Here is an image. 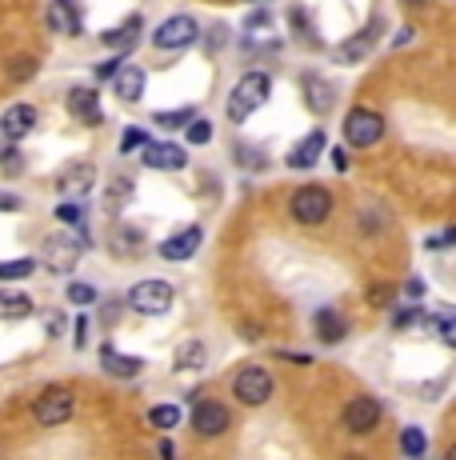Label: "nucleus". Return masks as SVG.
I'll use <instances>...</instances> for the list:
<instances>
[{
    "label": "nucleus",
    "instance_id": "13",
    "mask_svg": "<svg viewBox=\"0 0 456 460\" xmlns=\"http://www.w3.org/2000/svg\"><path fill=\"white\" fill-rule=\"evenodd\" d=\"M376 37H381V21H373L368 24V32H356L353 40H345V44H337V49L329 52L332 57V65H345V68H353V65H361V60L373 52V44Z\"/></svg>",
    "mask_w": 456,
    "mask_h": 460
},
{
    "label": "nucleus",
    "instance_id": "15",
    "mask_svg": "<svg viewBox=\"0 0 456 460\" xmlns=\"http://www.w3.org/2000/svg\"><path fill=\"white\" fill-rule=\"evenodd\" d=\"M68 112H73L81 125H101L104 120V109H101V93L92 84H76L68 93Z\"/></svg>",
    "mask_w": 456,
    "mask_h": 460
},
{
    "label": "nucleus",
    "instance_id": "39",
    "mask_svg": "<svg viewBox=\"0 0 456 460\" xmlns=\"http://www.w3.org/2000/svg\"><path fill=\"white\" fill-rule=\"evenodd\" d=\"M65 296L73 300V305H96V288L92 285H81V280H73Z\"/></svg>",
    "mask_w": 456,
    "mask_h": 460
},
{
    "label": "nucleus",
    "instance_id": "7",
    "mask_svg": "<svg viewBox=\"0 0 456 460\" xmlns=\"http://www.w3.org/2000/svg\"><path fill=\"white\" fill-rule=\"evenodd\" d=\"M197 40H200V24L192 21L189 13H177V16H169V21H164L161 29L153 32V44H156V49H164V52L189 49V44H197Z\"/></svg>",
    "mask_w": 456,
    "mask_h": 460
},
{
    "label": "nucleus",
    "instance_id": "24",
    "mask_svg": "<svg viewBox=\"0 0 456 460\" xmlns=\"http://www.w3.org/2000/svg\"><path fill=\"white\" fill-rule=\"evenodd\" d=\"M37 313L32 296L13 293V288H0V321H24V316Z\"/></svg>",
    "mask_w": 456,
    "mask_h": 460
},
{
    "label": "nucleus",
    "instance_id": "19",
    "mask_svg": "<svg viewBox=\"0 0 456 460\" xmlns=\"http://www.w3.org/2000/svg\"><path fill=\"white\" fill-rule=\"evenodd\" d=\"M48 29L60 32V37H76V32L84 29L76 0H52V4H48Z\"/></svg>",
    "mask_w": 456,
    "mask_h": 460
},
{
    "label": "nucleus",
    "instance_id": "42",
    "mask_svg": "<svg viewBox=\"0 0 456 460\" xmlns=\"http://www.w3.org/2000/svg\"><path fill=\"white\" fill-rule=\"evenodd\" d=\"M452 244H456V225H452V228H444L441 236H428V241H425V249L444 252V249H452Z\"/></svg>",
    "mask_w": 456,
    "mask_h": 460
},
{
    "label": "nucleus",
    "instance_id": "12",
    "mask_svg": "<svg viewBox=\"0 0 456 460\" xmlns=\"http://www.w3.org/2000/svg\"><path fill=\"white\" fill-rule=\"evenodd\" d=\"M140 161H145V168H156V172H180L189 164V148H180L177 140H153Z\"/></svg>",
    "mask_w": 456,
    "mask_h": 460
},
{
    "label": "nucleus",
    "instance_id": "3",
    "mask_svg": "<svg viewBox=\"0 0 456 460\" xmlns=\"http://www.w3.org/2000/svg\"><path fill=\"white\" fill-rule=\"evenodd\" d=\"M340 132H345L348 148H373V145H381V137H384V117L376 109H368V104H356V109H348Z\"/></svg>",
    "mask_w": 456,
    "mask_h": 460
},
{
    "label": "nucleus",
    "instance_id": "50",
    "mask_svg": "<svg viewBox=\"0 0 456 460\" xmlns=\"http://www.w3.org/2000/svg\"><path fill=\"white\" fill-rule=\"evenodd\" d=\"M444 460H456V445H449V448H444Z\"/></svg>",
    "mask_w": 456,
    "mask_h": 460
},
{
    "label": "nucleus",
    "instance_id": "49",
    "mask_svg": "<svg viewBox=\"0 0 456 460\" xmlns=\"http://www.w3.org/2000/svg\"><path fill=\"white\" fill-rule=\"evenodd\" d=\"M408 8H425V4H433V0H405Z\"/></svg>",
    "mask_w": 456,
    "mask_h": 460
},
{
    "label": "nucleus",
    "instance_id": "38",
    "mask_svg": "<svg viewBox=\"0 0 456 460\" xmlns=\"http://www.w3.org/2000/svg\"><path fill=\"white\" fill-rule=\"evenodd\" d=\"M184 137H189V145H208V140H213V125H208L205 117H197L189 128H184Z\"/></svg>",
    "mask_w": 456,
    "mask_h": 460
},
{
    "label": "nucleus",
    "instance_id": "28",
    "mask_svg": "<svg viewBox=\"0 0 456 460\" xmlns=\"http://www.w3.org/2000/svg\"><path fill=\"white\" fill-rule=\"evenodd\" d=\"M288 29H293V37H301L304 44H320L317 29H312V21H309L304 8H293V13H288Z\"/></svg>",
    "mask_w": 456,
    "mask_h": 460
},
{
    "label": "nucleus",
    "instance_id": "27",
    "mask_svg": "<svg viewBox=\"0 0 456 460\" xmlns=\"http://www.w3.org/2000/svg\"><path fill=\"white\" fill-rule=\"evenodd\" d=\"M232 161L241 168H249V172H260V168H268V156L260 153L257 145H236L232 148Z\"/></svg>",
    "mask_w": 456,
    "mask_h": 460
},
{
    "label": "nucleus",
    "instance_id": "23",
    "mask_svg": "<svg viewBox=\"0 0 456 460\" xmlns=\"http://www.w3.org/2000/svg\"><path fill=\"white\" fill-rule=\"evenodd\" d=\"M145 81H148V76H145V68L125 65L117 76H112V88H117V96H120V101H125V104H136L140 96H145Z\"/></svg>",
    "mask_w": 456,
    "mask_h": 460
},
{
    "label": "nucleus",
    "instance_id": "40",
    "mask_svg": "<svg viewBox=\"0 0 456 460\" xmlns=\"http://www.w3.org/2000/svg\"><path fill=\"white\" fill-rule=\"evenodd\" d=\"M128 197H133V181L120 176V181H112V189H109V208H117L120 200H128Z\"/></svg>",
    "mask_w": 456,
    "mask_h": 460
},
{
    "label": "nucleus",
    "instance_id": "14",
    "mask_svg": "<svg viewBox=\"0 0 456 460\" xmlns=\"http://www.w3.org/2000/svg\"><path fill=\"white\" fill-rule=\"evenodd\" d=\"M200 241H205V228H200V225H189V228H180V233H172L156 252H161L164 261L180 264V261H192V256H197Z\"/></svg>",
    "mask_w": 456,
    "mask_h": 460
},
{
    "label": "nucleus",
    "instance_id": "20",
    "mask_svg": "<svg viewBox=\"0 0 456 460\" xmlns=\"http://www.w3.org/2000/svg\"><path fill=\"white\" fill-rule=\"evenodd\" d=\"M140 32H145V16H128L120 29H109V32H101V40L109 44V49H117L120 57H128V52L136 49V40H140Z\"/></svg>",
    "mask_w": 456,
    "mask_h": 460
},
{
    "label": "nucleus",
    "instance_id": "46",
    "mask_svg": "<svg viewBox=\"0 0 456 460\" xmlns=\"http://www.w3.org/2000/svg\"><path fill=\"white\" fill-rule=\"evenodd\" d=\"M0 208H21V197H13V192H0Z\"/></svg>",
    "mask_w": 456,
    "mask_h": 460
},
{
    "label": "nucleus",
    "instance_id": "11",
    "mask_svg": "<svg viewBox=\"0 0 456 460\" xmlns=\"http://www.w3.org/2000/svg\"><path fill=\"white\" fill-rule=\"evenodd\" d=\"M301 96H304V104H309L312 117H329L332 104H337V88H332V81L329 76H320V73H304L301 76Z\"/></svg>",
    "mask_w": 456,
    "mask_h": 460
},
{
    "label": "nucleus",
    "instance_id": "48",
    "mask_svg": "<svg viewBox=\"0 0 456 460\" xmlns=\"http://www.w3.org/2000/svg\"><path fill=\"white\" fill-rule=\"evenodd\" d=\"M161 456H164V460H177V453H172L169 440H161Z\"/></svg>",
    "mask_w": 456,
    "mask_h": 460
},
{
    "label": "nucleus",
    "instance_id": "44",
    "mask_svg": "<svg viewBox=\"0 0 456 460\" xmlns=\"http://www.w3.org/2000/svg\"><path fill=\"white\" fill-rule=\"evenodd\" d=\"M405 296H408V300H420V296H425V280H405Z\"/></svg>",
    "mask_w": 456,
    "mask_h": 460
},
{
    "label": "nucleus",
    "instance_id": "37",
    "mask_svg": "<svg viewBox=\"0 0 456 460\" xmlns=\"http://www.w3.org/2000/svg\"><path fill=\"white\" fill-rule=\"evenodd\" d=\"M364 300H368L373 308H389L392 300H397V288H392V285H373V288L364 293Z\"/></svg>",
    "mask_w": 456,
    "mask_h": 460
},
{
    "label": "nucleus",
    "instance_id": "35",
    "mask_svg": "<svg viewBox=\"0 0 456 460\" xmlns=\"http://www.w3.org/2000/svg\"><path fill=\"white\" fill-rule=\"evenodd\" d=\"M268 29H273V13H268V8H252V13L244 16V32H249V37L252 32H268Z\"/></svg>",
    "mask_w": 456,
    "mask_h": 460
},
{
    "label": "nucleus",
    "instance_id": "5",
    "mask_svg": "<svg viewBox=\"0 0 456 460\" xmlns=\"http://www.w3.org/2000/svg\"><path fill=\"white\" fill-rule=\"evenodd\" d=\"M273 373L268 368H260V365H249V368H241L232 380V396L241 404H249V409H260V404H268V396H273Z\"/></svg>",
    "mask_w": 456,
    "mask_h": 460
},
{
    "label": "nucleus",
    "instance_id": "26",
    "mask_svg": "<svg viewBox=\"0 0 456 460\" xmlns=\"http://www.w3.org/2000/svg\"><path fill=\"white\" fill-rule=\"evenodd\" d=\"M400 453H405L408 460H420V456L428 453V437L417 429V424H408V429L400 432Z\"/></svg>",
    "mask_w": 456,
    "mask_h": 460
},
{
    "label": "nucleus",
    "instance_id": "45",
    "mask_svg": "<svg viewBox=\"0 0 456 460\" xmlns=\"http://www.w3.org/2000/svg\"><path fill=\"white\" fill-rule=\"evenodd\" d=\"M45 329H48V336H57L60 329H65V321H60V313H48V321H45Z\"/></svg>",
    "mask_w": 456,
    "mask_h": 460
},
{
    "label": "nucleus",
    "instance_id": "17",
    "mask_svg": "<svg viewBox=\"0 0 456 460\" xmlns=\"http://www.w3.org/2000/svg\"><path fill=\"white\" fill-rule=\"evenodd\" d=\"M312 332H317L320 344H340L348 336V316L340 313V308H317V316H312Z\"/></svg>",
    "mask_w": 456,
    "mask_h": 460
},
{
    "label": "nucleus",
    "instance_id": "4",
    "mask_svg": "<svg viewBox=\"0 0 456 460\" xmlns=\"http://www.w3.org/2000/svg\"><path fill=\"white\" fill-rule=\"evenodd\" d=\"M73 412H76V396H73V388H65V385H52L32 401V417H37V424H45V429H57V424L73 420Z\"/></svg>",
    "mask_w": 456,
    "mask_h": 460
},
{
    "label": "nucleus",
    "instance_id": "16",
    "mask_svg": "<svg viewBox=\"0 0 456 460\" xmlns=\"http://www.w3.org/2000/svg\"><path fill=\"white\" fill-rule=\"evenodd\" d=\"M92 181H96V164L92 161H73V164L60 168L57 189L68 192V197H84V192L92 189Z\"/></svg>",
    "mask_w": 456,
    "mask_h": 460
},
{
    "label": "nucleus",
    "instance_id": "33",
    "mask_svg": "<svg viewBox=\"0 0 456 460\" xmlns=\"http://www.w3.org/2000/svg\"><path fill=\"white\" fill-rule=\"evenodd\" d=\"M57 220H65V225H73V228H81V233H84V205H81V200H60V205H57Z\"/></svg>",
    "mask_w": 456,
    "mask_h": 460
},
{
    "label": "nucleus",
    "instance_id": "18",
    "mask_svg": "<svg viewBox=\"0 0 456 460\" xmlns=\"http://www.w3.org/2000/svg\"><path fill=\"white\" fill-rule=\"evenodd\" d=\"M32 128H37V109H32V104H8L4 117H0V132H4L8 140L29 137Z\"/></svg>",
    "mask_w": 456,
    "mask_h": 460
},
{
    "label": "nucleus",
    "instance_id": "43",
    "mask_svg": "<svg viewBox=\"0 0 456 460\" xmlns=\"http://www.w3.org/2000/svg\"><path fill=\"white\" fill-rule=\"evenodd\" d=\"M76 349H89V316H81V321H76Z\"/></svg>",
    "mask_w": 456,
    "mask_h": 460
},
{
    "label": "nucleus",
    "instance_id": "47",
    "mask_svg": "<svg viewBox=\"0 0 456 460\" xmlns=\"http://www.w3.org/2000/svg\"><path fill=\"white\" fill-rule=\"evenodd\" d=\"M117 300H109V308H104V324H112V321H117Z\"/></svg>",
    "mask_w": 456,
    "mask_h": 460
},
{
    "label": "nucleus",
    "instance_id": "31",
    "mask_svg": "<svg viewBox=\"0 0 456 460\" xmlns=\"http://www.w3.org/2000/svg\"><path fill=\"white\" fill-rule=\"evenodd\" d=\"M197 120V109H169V112H156V125L161 128H189Z\"/></svg>",
    "mask_w": 456,
    "mask_h": 460
},
{
    "label": "nucleus",
    "instance_id": "22",
    "mask_svg": "<svg viewBox=\"0 0 456 460\" xmlns=\"http://www.w3.org/2000/svg\"><path fill=\"white\" fill-rule=\"evenodd\" d=\"M101 368L109 376H117V380H133V376L145 373V360H140V357H120L112 344H104V349H101Z\"/></svg>",
    "mask_w": 456,
    "mask_h": 460
},
{
    "label": "nucleus",
    "instance_id": "21",
    "mask_svg": "<svg viewBox=\"0 0 456 460\" xmlns=\"http://www.w3.org/2000/svg\"><path fill=\"white\" fill-rule=\"evenodd\" d=\"M324 145H329V137H324V128H312L309 137H304L301 145H296L293 153H288V168H304V172H309V168L320 161Z\"/></svg>",
    "mask_w": 456,
    "mask_h": 460
},
{
    "label": "nucleus",
    "instance_id": "1",
    "mask_svg": "<svg viewBox=\"0 0 456 460\" xmlns=\"http://www.w3.org/2000/svg\"><path fill=\"white\" fill-rule=\"evenodd\" d=\"M268 96H273V76L260 73V68H249V73L232 84V93H228L224 117L232 120V125H244V120H249L260 104H268Z\"/></svg>",
    "mask_w": 456,
    "mask_h": 460
},
{
    "label": "nucleus",
    "instance_id": "6",
    "mask_svg": "<svg viewBox=\"0 0 456 460\" xmlns=\"http://www.w3.org/2000/svg\"><path fill=\"white\" fill-rule=\"evenodd\" d=\"M128 308L140 316H164L172 308V285L169 280H140L128 293Z\"/></svg>",
    "mask_w": 456,
    "mask_h": 460
},
{
    "label": "nucleus",
    "instance_id": "2",
    "mask_svg": "<svg viewBox=\"0 0 456 460\" xmlns=\"http://www.w3.org/2000/svg\"><path fill=\"white\" fill-rule=\"evenodd\" d=\"M332 212V192L324 184H301V189L288 197V217L296 225H324Z\"/></svg>",
    "mask_w": 456,
    "mask_h": 460
},
{
    "label": "nucleus",
    "instance_id": "34",
    "mask_svg": "<svg viewBox=\"0 0 456 460\" xmlns=\"http://www.w3.org/2000/svg\"><path fill=\"white\" fill-rule=\"evenodd\" d=\"M148 145H153V140H148V132L145 128H125V132H120V153H140V148H148Z\"/></svg>",
    "mask_w": 456,
    "mask_h": 460
},
{
    "label": "nucleus",
    "instance_id": "51",
    "mask_svg": "<svg viewBox=\"0 0 456 460\" xmlns=\"http://www.w3.org/2000/svg\"><path fill=\"white\" fill-rule=\"evenodd\" d=\"M345 460H361V456H345Z\"/></svg>",
    "mask_w": 456,
    "mask_h": 460
},
{
    "label": "nucleus",
    "instance_id": "9",
    "mask_svg": "<svg viewBox=\"0 0 456 460\" xmlns=\"http://www.w3.org/2000/svg\"><path fill=\"white\" fill-rule=\"evenodd\" d=\"M228 409L221 401H213V396H200L197 404H192V417H189V424H192V432L197 437H205V440H213V437H221V432L228 429Z\"/></svg>",
    "mask_w": 456,
    "mask_h": 460
},
{
    "label": "nucleus",
    "instance_id": "32",
    "mask_svg": "<svg viewBox=\"0 0 456 460\" xmlns=\"http://www.w3.org/2000/svg\"><path fill=\"white\" fill-rule=\"evenodd\" d=\"M425 321H428V313L420 305H405L392 313V329H412V324H425Z\"/></svg>",
    "mask_w": 456,
    "mask_h": 460
},
{
    "label": "nucleus",
    "instance_id": "8",
    "mask_svg": "<svg viewBox=\"0 0 456 460\" xmlns=\"http://www.w3.org/2000/svg\"><path fill=\"white\" fill-rule=\"evenodd\" d=\"M84 249H89L84 233H81V236H68V233L48 236V241H45V264H48L52 272H73Z\"/></svg>",
    "mask_w": 456,
    "mask_h": 460
},
{
    "label": "nucleus",
    "instance_id": "29",
    "mask_svg": "<svg viewBox=\"0 0 456 460\" xmlns=\"http://www.w3.org/2000/svg\"><path fill=\"white\" fill-rule=\"evenodd\" d=\"M148 424H153V429H161V432H172L180 424V409H177V404H156V409L148 412Z\"/></svg>",
    "mask_w": 456,
    "mask_h": 460
},
{
    "label": "nucleus",
    "instance_id": "10",
    "mask_svg": "<svg viewBox=\"0 0 456 460\" xmlns=\"http://www.w3.org/2000/svg\"><path fill=\"white\" fill-rule=\"evenodd\" d=\"M376 424H381V401L376 396H353L345 404V429L353 437H368Z\"/></svg>",
    "mask_w": 456,
    "mask_h": 460
},
{
    "label": "nucleus",
    "instance_id": "30",
    "mask_svg": "<svg viewBox=\"0 0 456 460\" xmlns=\"http://www.w3.org/2000/svg\"><path fill=\"white\" fill-rule=\"evenodd\" d=\"M32 269H37L32 256H21V261H0V280H24V277H32Z\"/></svg>",
    "mask_w": 456,
    "mask_h": 460
},
{
    "label": "nucleus",
    "instance_id": "36",
    "mask_svg": "<svg viewBox=\"0 0 456 460\" xmlns=\"http://www.w3.org/2000/svg\"><path fill=\"white\" fill-rule=\"evenodd\" d=\"M428 329H436V332H441L444 336V344H449V349H456V321H452V316L449 313H444V316H428Z\"/></svg>",
    "mask_w": 456,
    "mask_h": 460
},
{
    "label": "nucleus",
    "instance_id": "25",
    "mask_svg": "<svg viewBox=\"0 0 456 460\" xmlns=\"http://www.w3.org/2000/svg\"><path fill=\"white\" fill-rule=\"evenodd\" d=\"M205 360H208V349H205V341H184L180 349H177V373H200L205 368Z\"/></svg>",
    "mask_w": 456,
    "mask_h": 460
},
{
    "label": "nucleus",
    "instance_id": "41",
    "mask_svg": "<svg viewBox=\"0 0 456 460\" xmlns=\"http://www.w3.org/2000/svg\"><path fill=\"white\" fill-rule=\"evenodd\" d=\"M228 37H232V32H228L224 24H213V29H208V37H205V49L208 52H221L224 44H228Z\"/></svg>",
    "mask_w": 456,
    "mask_h": 460
}]
</instances>
